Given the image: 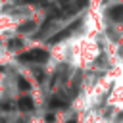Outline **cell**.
<instances>
[{"label": "cell", "mask_w": 123, "mask_h": 123, "mask_svg": "<svg viewBox=\"0 0 123 123\" xmlns=\"http://www.w3.org/2000/svg\"><path fill=\"white\" fill-rule=\"evenodd\" d=\"M69 123H75V121H69Z\"/></svg>", "instance_id": "3"}, {"label": "cell", "mask_w": 123, "mask_h": 123, "mask_svg": "<svg viewBox=\"0 0 123 123\" xmlns=\"http://www.w3.org/2000/svg\"><path fill=\"white\" fill-rule=\"evenodd\" d=\"M4 88H6V79H4V73L0 71V98L4 96Z\"/></svg>", "instance_id": "2"}, {"label": "cell", "mask_w": 123, "mask_h": 123, "mask_svg": "<svg viewBox=\"0 0 123 123\" xmlns=\"http://www.w3.org/2000/svg\"><path fill=\"white\" fill-rule=\"evenodd\" d=\"M108 15H110V19H113V21H121V19H123V6H113V8H110V10H108Z\"/></svg>", "instance_id": "1"}]
</instances>
